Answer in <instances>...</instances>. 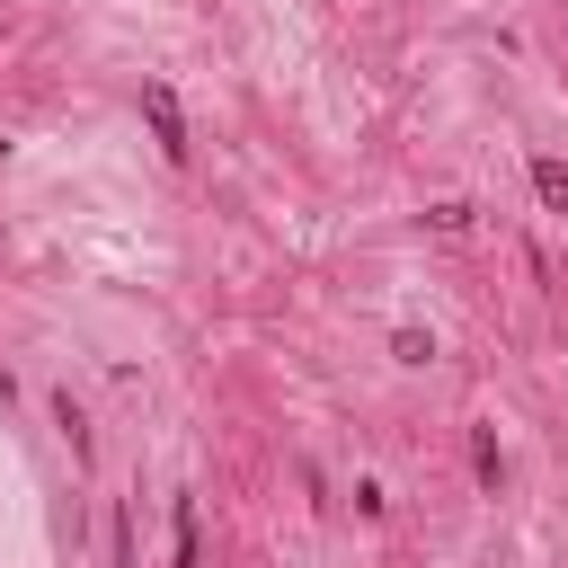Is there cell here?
Masks as SVG:
<instances>
[{
  "label": "cell",
  "mask_w": 568,
  "mask_h": 568,
  "mask_svg": "<svg viewBox=\"0 0 568 568\" xmlns=\"http://www.w3.org/2000/svg\"><path fill=\"white\" fill-rule=\"evenodd\" d=\"M390 364L426 373V364H435V328H390Z\"/></svg>",
  "instance_id": "obj_6"
},
{
  "label": "cell",
  "mask_w": 568,
  "mask_h": 568,
  "mask_svg": "<svg viewBox=\"0 0 568 568\" xmlns=\"http://www.w3.org/2000/svg\"><path fill=\"white\" fill-rule=\"evenodd\" d=\"M44 408H53V435H62V444H71V462H80V470H89V453H98V444H89V408H80V399H71V390H44Z\"/></svg>",
  "instance_id": "obj_4"
},
{
  "label": "cell",
  "mask_w": 568,
  "mask_h": 568,
  "mask_svg": "<svg viewBox=\"0 0 568 568\" xmlns=\"http://www.w3.org/2000/svg\"><path fill=\"white\" fill-rule=\"evenodd\" d=\"M169 568H204V506H195V488L169 497Z\"/></svg>",
  "instance_id": "obj_2"
},
{
  "label": "cell",
  "mask_w": 568,
  "mask_h": 568,
  "mask_svg": "<svg viewBox=\"0 0 568 568\" xmlns=\"http://www.w3.org/2000/svg\"><path fill=\"white\" fill-rule=\"evenodd\" d=\"M426 222H435V231H444V240H462V231H470V222H479V204H462V195H444V204H435V213H426Z\"/></svg>",
  "instance_id": "obj_8"
},
{
  "label": "cell",
  "mask_w": 568,
  "mask_h": 568,
  "mask_svg": "<svg viewBox=\"0 0 568 568\" xmlns=\"http://www.w3.org/2000/svg\"><path fill=\"white\" fill-rule=\"evenodd\" d=\"M9 399H18V373H9V364H0V408H9Z\"/></svg>",
  "instance_id": "obj_10"
},
{
  "label": "cell",
  "mask_w": 568,
  "mask_h": 568,
  "mask_svg": "<svg viewBox=\"0 0 568 568\" xmlns=\"http://www.w3.org/2000/svg\"><path fill=\"white\" fill-rule=\"evenodd\" d=\"M470 479H479L488 497L506 488V444H497V426H488V417H470Z\"/></svg>",
  "instance_id": "obj_5"
},
{
  "label": "cell",
  "mask_w": 568,
  "mask_h": 568,
  "mask_svg": "<svg viewBox=\"0 0 568 568\" xmlns=\"http://www.w3.org/2000/svg\"><path fill=\"white\" fill-rule=\"evenodd\" d=\"M524 178H532V204H541L550 222H568V160H559V151H532Z\"/></svg>",
  "instance_id": "obj_3"
},
{
  "label": "cell",
  "mask_w": 568,
  "mask_h": 568,
  "mask_svg": "<svg viewBox=\"0 0 568 568\" xmlns=\"http://www.w3.org/2000/svg\"><path fill=\"white\" fill-rule=\"evenodd\" d=\"M106 568H133V506H106Z\"/></svg>",
  "instance_id": "obj_7"
},
{
  "label": "cell",
  "mask_w": 568,
  "mask_h": 568,
  "mask_svg": "<svg viewBox=\"0 0 568 568\" xmlns=\"http://www.w3.org/2000/svg\"><path fill=\"white\" fill-rule=\"evenodd\" d=\"M133 106H142V124H151L160 160H169V169H186V160H195V133H186V106H178V89H169V80H142V89H133Z\"/></svg>",
  "instance_id": "obj_1"
},
{
  "label": "cell",
  "mask_w": 568,
  "mask_h": 568,
  "mask_svg": "<svg viewBox=\"0 0 568 568\" xmlns=\"http://www.w3.org/2000/svg\"><path fill=\"white\" fill-rule=\"evenodd\" d=\"M355 515L382 524V515H390V488H382V479H355Z\"/></svg>",
  "instance_id": "obj_9"
}]
</instances>
